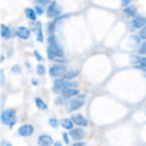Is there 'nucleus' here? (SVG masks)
<instances>
[{
    "label": "nucleus",
    "mask_w": 146,
    "mask_h": 146,
    "mask_svg": "<svg viewBox=\"0 0 146 146\" xmlns=\"http://www.w3.org/2000/svg\"><path fill=\"white\" fill-rule=\"evenodd\" d=\"M33 56L36 57V60H37L39 63H42V62H43V56L39 53V50H33Z\"/></svg>",
    "instance_id": "32"
},
{
    "label": "nucleus",
    "mask_w": 146,
    "mask_h": 146,
    "mask_svg": "<svg viewBox=\"0 0 146 146\" xmlns=\"http://www.w3.org/2000/svg\"><path fill=\"white\" fill-rule=\"evenodd\" d=\"M25 15H26V17H27L30 22H36V20H37V15H36V12H35L33 7H26V9H25Z\"/></svg>",
    "instance_id": "20"
},
{
    "label": "nucleus",
    "mask_w": 146,
    "mask_h": 146,
    "mask_svg": "<svg viewBox=\"0 0 146 146\" xmlns=\"http://www.w3.org/2000/svg\"><path fill=\"white\" fill-rule=\"evenodd\" d=\"M12 72L15 73V75H20V73H22L20 64H13V66H12Z\"/></svg>",
    "instance_id": "28"
},
{
    "label": "nucleus",
    "mask_w": 146,
    "mask_h": 146,
    "mask_svg": "<svg viewBox=\"0 0 146 146\" xmlns=\"http://www.w3.org/2000/svg\"><path fill=\"white\" fill-rule=\"evenodd\" d=\"M70 119H72L73 123H75V126H78V127H86L89 125V120L83 115H80V113H75Z\"/></svg>",
    "instance_id": "11"
},
{
    "label": "nucleus",
    "mask_w": 146,
    "mask_h": 146,
    "mask_svg": "<svg viewBox=\"0 0 146 146\" xmlns=\"http://www.w3.org/2000/svg\"><path fill=\"white\" fill-rule=\"evenodd\" d=\"M33 9H35V12H36V15H37V16H40V15H43V13H44V9H43L42 6H39V5H35V7H33Z\"/></svg>",
    "instance_id": "29"
},
{
    "label": "nucleus",
    "mask_w": 146,
    "mask_h": 146,
    "mask_svg": "<svg viewBox=\"0 0 146 146\" xmlns=\"http://www.w3.org/2000/svg\"><path fill=\"white\" fill-rule=\"evenodd\" d=\"M30 35H32V30L26 26H19L16 29V37L22 39V40H27L30 39Z\"/></svg>",
    "instance_id": "12"
},
{
    "label": "nucleus",
    "mask_w": 146,
    "mask_h": 146,
    "mask_svg": "<svg viewBox=\"0 0 146 146\" xmlns=\"http://www.w3.org/2000/svg\"><path fill=\"white\" fill-rule=\"evenodd\" d=\"M67 133H69L70 139H72V140H75V142L83 140V139H85V136H86V132H85V129H83V127H78V126H75V127H73L72 130H69Z\"/></svg>",
    "instance_id": "7"
},
{
    "label": "nucleus",
    "mask_w": 146,
    "mask_h": 146,
    "mask_svg": "<svg viewBox=\"0 0 146 146\" xmlns=\"http://www.w3.org/2000/svg\"><path fill=\"white\" fill-rule=\"evenodd\" d=\"M60 126H62L63 129H66V132H69V130H72L73 127H75V123L72 122L70 117H64V119L60 120Z\"/></svg>",
    "instance_id": "18"
},
{
    "label": "nucleus",
    "mask_w": 146,
    "mask_h": 146,
    "mask_svg": "<svg viewBox=\"0 0 146 146\" xmlns=\"http://www.w3.org/2000/svg\"><path fill=\"white\" fill-rule=\"evenodd\" d=\"M145 25H146V17H145V16L137 15V16H135V17L132 19V27H133V29L140 30Z\"/></svg>",
    "instance_id": "15"
},
{
    "label": "nucleus",
    "mask_w": 146,
    "mask_h": 146,
    "mask_svg": "<svg viewBox=\"0 0 146 146\" xmlns=\"http://www.w3.org/2000/svg\"><path fill=\"white\" fill-rule=\"evenodd\" d=\"M54 103H56V105H66V103H67V100H66V99H63V98L59 95V96L54 99Z\"/></svg>",
    "instance_id": "30"
},
{
    "label": "nucleus",
    "mask_w": 146,
    "mask_h": 146,
    "mask_svg": "<svg viewBox=\"0 0 146 146\" xmlns=\"http://www.w3.org/2000/svg\"><path fill=\"white\" fill-rule=\"evenodd\" d=\"M35 133V126L30 125V123H25L22 125L19 129H17V135L19 136H23V137H29Z\"/></svg>",
    "instance_id": "10"
},
{
    "label": "nucleus",
    "mask_w": 146,
    "mask_h": 146,
    "mask_svg": "<svg viewBox=\"0 0 146 146\" xmlns=\"http://www.w3.org/2000/svg\"><path fill=\"white\" fill-rule=\"evenodd\" d=\"M62 136H63V142H64V145H67V146H69V145H72V139H70V136H69V133H67V132H64Z\"/></svg>",
    "instance_id": "26"
},
{
    "label": "nucleus",
    "mask_w": 146,
    "mask_h": 146,
    "mask_svg": "<svg viewBox=\"0 0 146 146\" xmlns=\"http://www.w3.org/2000/svg\"><path fill=\"white\" fill-rule=\"evenodd\" d=\"M66 72H67V66H66V64H57V63H54V64H52V66L49 67V75H50L53 79H60V78H63Z\"/></svg>",
    "instance_id": "5"
},
{
    "label": "nucleus",
    "mask_w": 146,
    "mask_h": 146,
    "mask_svg": "<svg viewBox=\"0 0 146 146\" xmlns=\"http://www.w3.org/2000/svg\"><path fill=\"white\" fill-rule=\"evenodd\" d=\"M47 59L49 60H56V59H62L64 56V50L60 46V43L57 42L56 35H50L47 37Z\"/></svg>",
    "instance_id": "1"
},
{
    "label": "nucleus",
    "mask_w": 146,
    "mask_h": 146,
    "mask_svg": "<svg viewBox=\"0 0 146 146\" xmlns=\"http://www.w3.org/2000/svg\"><path fill=\"white\" fill-rule=\"evenodd\" d=\"M132 62L136 64V67L139 69H146V56H140V54H132Z\"/></svg>",
    "instance_id": "14"
},
{
    "label": "nucleus",
    "mask_w": 146,
    "mask_h": 146,
    "mask_svg": "<svg viewBox=\"0 0 146 146\" xmlns=\"http://www.w3.org/2000/svg\"><path fill=\"white\" fill-rule=\"evenodd\" d=\"M53 143H54V140H53V137L50 135L43 133V135H40L37 137V145L39 146H52Z\"/></svg>",
    "instance_id": "13"
},
{
    "label": "nucleus",
    "mask_w": 146,
    "mask_h": 146,
    "mask_svg": "<svg viewBox=\"0 0 146 146\" xmlns=\"http://www.w3.org/2000/svg\"><path fill=\"white\" fill-rule=\"evenodd\" d=\"M36 73H37L39 76H44V75H46V67H44L43 63H39V64H37V67H36Z\"/></svg>",
    "instance_id": "24"
},
{
    "label": "nucleus",
    "mask_w": 146,
    "mask_h": 146,
    "mask_svg": "<svg viewBox=\"0 0 146 146\" xmlns=\"http://www.w3.org/2000/svg\"><path fill=\"white\" fill-rule=\"evenodd\" d=\"M132 2H133V0H132Z\"/></svg>",
    "instance_id": "39"
},
{
    "label": "nucleus",
    "mask_w": 146,
    "mask_h": 146,
    "mask_svg": "<svg viewBox=\"0 0 146 146\" xmlns=\"http://www.w3.org/2000/svg\"><path fill=\"white\" fill-rule=\"evenodd\" d=\"M3 146H5V145H3Z\"/></svg>",
    "instance_id": "40"
},
{
    "label": "nucleus",
    "mask_w": 146,
    "mask_h": 146,
    "mask_svg": "<svg viewBox=\"0 0 146 146\" xmlns=\"http://www.w3.org/2000/svg\"><path fill=\"white\" fill-rule=\"evenodd\" d=\"M123 15L133 19L135 16H137V7H136L135 5H130V6H127V7L123 9Z\"/></svg>",
    "instance_id": "17"
},
{
    "label": "nucleus",
    "mask_w": 146,
    "mask_h": 146,
    "mask_svg": "<svg viewBox=\"0 0 146 146\" xmlns=\"http://www.w3.org/2000/svg\"><path fill=\"white\" fill-rule=\"evenodd\" d=\"M137 54H140V56H146V40H143V42L137 46Z\"/></svg>",
    "instance_id": "23"
},
{
    "label": "nucleus",
    "mask_w": 146,
    "mask_h": 146,
    "mask_svg": "<svg viewBox=\"0 0 146 146\" xmlns=\"http://www.w3.org/2000/svg\"><path fill=\"white\" fill-rule=\"evenodd\" d=\"M56 25H54V22H50V23H47L46 25V32H47V35L50 36V35H54V32H56Z\"/></svg>",
    "instance_id": "22"
},
{
    "label": "nucleus",
    "mask_w": 146,
    "mask_h": 146,
    "mask_svg": "<svg viewBox=\"0 0 146 146\" xmlns=\"http://www.w3.org/2000/svg\"><path fill=\"white\" fill-rule=\"evenodd\" d=\"M52 146H63V143H62L60 140H57V142H54V143H53Z\"/></svg>",
    "instance_id": "36"
},
{
    "label": "nucleus",
    "mask_w": 146,
    "mask_h": 146,
    "mask_svg": "<svg viewBox=\"0 0 146 146\" xmlns=\"http://www.w3.org/2000/svg\"><path fill=\"white\" fill-rule=\"evenodd\" d=\"M35 103H36V106H37V109L39 110H47V103L42 99V98H39V96H36L35 98Z\"/></svg>",
    "instance_id": "21"
},
{
    "label": "nucleus",
    "mask_w": 146,
    "mask_h": 146,
    "mask_svg": "<svg viewBox=\"0 0 146 146\" xmlns=\"http://www.w3.org/2000/svg\"><path fill=\"white\" fill-rule=\"evenodd\" d=\"M64 89H78V82H75V80H64L63 78L54 79L53 86H52L53 93H59L60 95Z\"/></svg>",
    "instance_id": "2"
},
{
    "label": "nucleus",
    "mask_w": 146,
    "mask_h": 146,
    "mask_svg": "<svg viewBox=\"0 0 146 146\" xmlns=\"http://www.w3.org/2000/svg\"><path fill=\"white\" fill-rule=\"evenodd\" d=\"M0 76H2V85H5V73H3V70H0Z\"/></svg>",
    "instance_id": "35"
},
{
    "label": "nucleus",
    "mask_w": 146,
    "mask_h": 146,
    "mask_svg": "<svg viewBox=\"0 0 146 146\" xmlns=\"http://www.w3.org/2000/svg\"><path fill=\"white\" fill-rule=\"evenodd\" d=\"M85 102H86V95H85V93H79L76 98L67 100V103H66V110H67V112H76V110H79L82 106H85Z\"/></svg>",
    "instance_id": "4"
},
{
    "label": "nucleus",
    "mask_w": 146,
    "mask_h": 146,
    "mask_svg": "<svg viewBox=\"0 0 146 146\" xmlns=\"http://www.w3.org/2000/svg\"><path fill=\"white\" fill-rule=\"evenodd\" d=\"M0 122H2L3 125H7L10 129L15 127L16 122H17V112L16 109H5L2 112V115H0Z\"/></svg>",
    "instance_id": "3"
},
{
    "label": "nucleus",
    "mask_w": 146,
    "mask_h": 146,
    "mask_svg": "<svg viewBox=\"0 0 146 146\" xmlns=\"http://www.w3.org/2000/svg\"><path fill=\"white\" fill-rule=\"evenodd\" d=\"M0 36H2L5 40H10L16 36V30L9 27L7 25H0Z\"/></svg>",
    "instance_id": "9"
},
{
    "label": "nucleus",
    "mask_w": 146,
    "mask_h": 146,
    "mask_svg": "<svg viewBox=\"0 0 146 146\" xmlns=\"http://www.w3.org/2000/svg\"><path fill=\"white\" fill-rule=\"evenodd\" d=\"M78 76H79V70H76V69L69 70V69H67V72L64 73L63 79H64V80H73V79H76Z\"/></svg>",
    "instance_id": "19"
},
{
    "label": "nucleus",
    "mask_w": 146,
    "mask_h": 146,
    "mask_svg": "<svg viewBox=\"0 0 146 146\" xmlns=\"http://www.w3.org/2000/svg\"><path fill=\"white\" fill-rule=\"evenodd\" d=\"M130 40H132L135 44H140V42H142L140 37H139V35H132V36H130Z\"/></svg>",
    "instance_id": "31"
},
{
    "label": "nucleus",
    "mask_w": 146,
    "mask_h": 146,
    "mask_svg": "<svg viewBox=\"0 0 146 146\" xmlns=\"http://www.w3.org/2000/svg\"><path fill=\"white\" fill-rule=\"evenodd\" d=\"M32 30L36 33V40L40 42V43H43V42H44V36H43V25H42L39 20L32 22Z\"/></svg>",
    "instance_id": "8"
},
{
    "label": "nucleus",
    "mask_w": 146,
    "mask_h": 146,
    "mask_svg": "<svg viewBox=\"0 0 146 146\" xmlns=\"http://www.w3.org/2000/svg\"><path fill=\"white\" fill-rule=\"evenodd\" d=\"M46 15L49 19H57L59 16H62V7L57 2H54V0H52V3L46 7Z\"/></svg>",
    "instance_id": "6"
},
{
    "label": "nucleus",
    "mask_w": 146,
    "mask_h": 146,
    "mask_svg": "<svg viewBox=\"0 0 146 146\" xmlns=\"http://www.w3.org/2000/svg\"><path fill=\"white\" fill-rule=\"evenodd\" d=\"M139 37H140V40H146V25L139 30Z\"/></svg>",
    "instance_id": "27"
},
{
    "label": "nucleus",
    "mask_w": 146,
    "mask_h": 146,
    "mask_svg": "<svg viewBox=\"0 0 146 146\" xmlns=\"http://www.w3.org/2000/svg\"><path fill=\"white\" fill-rule=\"evenodd\" d=\"M3 145H5V146H13L10 142H3Z\"/></svg>",
    "instance_id": "37"
},
{
    "label": "nucleus",
    "mask_w": 146,
    "mask_h": 146,
    "mask_svg": "<svg viewBox=\"0 0 146 146\" xmlns=\"http://www.w3.org/2000/svg\"><path fill=\"white\" fill-rule=\"evenodd\" d=\"M30 83H32V85H33V86H37V85H39V80H37V79H35V78H33V79H32V80H30Z\"/></svg>",
    "instance_id": "34"
},
{
    "label": "nucleus",
    "mask_w": 146,
    "mask_h": 146,
    "mask_svg": "<svg viewBox=\"0 0 146 146\" xmlns=\"http://www.w3.org/2000/svg\"><path fill=\"white\" fill-rule=\"evenodd\" d=\"M49 125H50L53 129H57V127L60 126V120H59L57 117H50V119H49Z\"/></svg>",
    "instance_id": "25"
},
{
    "label": "nucleus",
    "mask_w": 146,
    "mask_h": 146,
    "mask_svg": "<svg viewBox=\"0 0 146 146\" xmlns=\"http://www.w3.org/2000/svg\"><path fill=\"white\" fill-rule=\"evenodd\" d=\"M79 93H80L79 89H64V90L60 93V96H62L63 99H66V100H70V99H73V98H76Z\"/></svg>",
    "instance_id": "16"
},
{
    "label": "nucleus",
    "mask_w": 146,
    "mask_h": 146,
    "mask_svg": "<svg viewBox=\"0 0 146 146\" xmlns=\"http://www.w3.org/2000/svg\"><path fill=\"white\" fill-rule=\"evenodd\" d=\"M143 72H145V73H146V69H143Z\"/></svg>",
    "instance_id": "38"
},
{
    "label": "nucleus",
    "mask_w": 146,
    "mask_h": 146,
    "mask_svg": "<svg viewBox=\"0 0 146 146\" xmlns=\"http://www.w3.org/2000/svg\"><path fill=\"white\" fill-rule=\"evenodd\" d=\"M72 146H86V142L85 140H79V142H73Z\"/></svg>",
    "instance_id": "33"
}]
</instances>
